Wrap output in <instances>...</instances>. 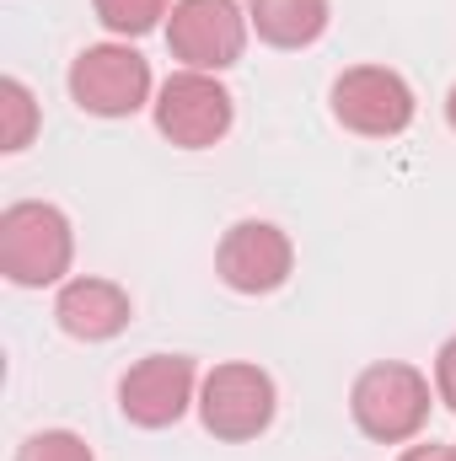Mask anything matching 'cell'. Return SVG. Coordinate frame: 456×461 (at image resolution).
Returning <instances> with one entry per match:
<instances>
[{"label": "cell", "mask_w": 456, "mask_h": 461, "mask_svg": "<svg viewBox=\"0 0 456 461\" xmlns=\"http://www.w3.org/2000/svg\"><path fill=\"white\" fill-rule=\"evenodd\" d=\"M435 402V381L408 359H376L349 386V419L376 446H414L430 429Z\"/></svg>", "instance_id": "6da1fadb"}, {"label": "cell", "mask_w": 456, "mask_h": 461, "mask_svg": "<svg viewBox=\"0 0 456 461\" xmlns=\"http://www.w3.org/2000/svg\"><path fill=\"white\" fill-rule=\"evenodd\" d=\"M76 268V226L49 199H16L0 210V274L16 290H59Z\"/></svg>", "instance_id": "7a4b0ae2"}, {"label": "cell", "mask_w": 456, "mask_h": 461, "mask_svg": "<svg viewBox=\"0 0 456 461\" xmlns=\"http://www.w3.org/2000/svg\"><path fill=\"white\" fill-rule=\"evenodd\" d=\"M194 413H199L205 435H215L221 446H247V440H258V435L274 429V419H279V386L252 359H221L215 370H205Z\"/></svg>", "instance_id": "3957f363"}, {"label": "cell", "mask_w": 456, "mask_h": 461, "mask_svg": "<svg viewBox=\"0 0 456 461\" xmlns=\"http://www.w3.org/2000/svg\"><path fill=\"white\" fill-rule=\"evenodd\" d=\"M65 92L87 118H134L140 108L156 103V76L134 43L108 38V43H87L70 59Z\"/></svg>", "instance_id": "277c9868"}, {"label": "cell", "mask_w": 456, "mask_h": 461, "mask_svg": "<svg viewBox=\"0 0 456 461\" xmlns=\"http://www.w3.org/2000/svg\"><path fill=\"white\" fill-rule=\"evenodd\" d=\"M150 123L178 150H215L231 134V123H236V97H231L226 81L210 76V70H172L156 86Z\"/></svg>", "instance_id": "5b68a950"}, {"label": "cell", "mask_w": 456, "mask_h": 461, "mask_svg": "<svg viewBox=\"0 0 456 461\" xmlns=\"http://www.w3.org/2000/svg\"><path fill=\"white\" fill-rule=\"evenodd\" d=\"M328 113L360 140H397L419 113V97L392 65H349L328 86Z\"/></svg>", "instance_id": "8992f818"}, {"label": "cell", "mask_w": 456, "mask_h": 461, "mask_svg": "<svg viewBox=\"0 0 456 461\" xmlns=\"http://www.w3.org/2000/svg\"><path fill=\"white\" fill-rule=\"evenodd\" d=\"M167 49L183 70H210L226 76L231 65H242L252 22L242 0H172L167 11Z\"/></svg>", "instance_id": "52a82bcc"}, {"label": "cell", "mask_w": 456, "mask_h": 461, "mask_svg": "<svg viewBox=\"0 0 456 461\" xmlns=\"http://www.w3.org/2000/svg\"><path fill=\"white\" fill-rule=\"evenodd\" d=\"M199 381L188 354H145L118 375V413L134 429H172L199 402Z\"/></svg>", "instance_id": "ba28073f"}, {"label": "cell", "mask_w": 456, "mask_h": 461, "mask_svg": "<svg viewBox=\"0 0 456 461\" xmlns=\"http://www.w3.org/2000/svg\"><path fill=\"white\" fill-rule=\"evenodd\" d=\"M215 274L231 295H274L296 274V241L274 221H236L215 241Z\"/></svg>", "instance_id": "9c48e42d"}, {"label": "cell", "mask_w": 456, "mask_h": 461, "mask_svg": "<svg viewBox=\"0 0 456 461\" xmlns=\"http://www.w3.org/2000/svg\"><path fill=\"white\" fill-rule=\"evenodd\" d=\"M54 322L76 344H114L134 322V295L103 274H70L54 295Z\"/></svg>", "instance_id": "30bf717a"}, {"label": "cell", "mask_w": 456, "mask_h": 461, "mask_svg": "<svg viewBox=\"0 0 456 461\" xmlns=\"http://www.w3.org/2000/svg\"><path fill=\"white\" fill-rule=\"evenodd\" d=\"M247 22L258 32V43L269 49H312L328 22H333V0H247Z\"/></svg>", "instance_id": "8fae6325"}, {"label": "cell", "mask_w": 456, "mask_h": 461, "mask_svg": "<svg viewBox=\"0 0 456 461\" xmlns=\"http://www.w3.org/2000/svg\"><path fill=\"white\" fill-rule=\"evenodd\" d=\"M43 129V108L32 97V86L22 76H0V150L22 156Z\"/></svg>", "instance_id": "7c38bea8"}, {"label": "cell", "mask_w": 456, "mask_h": 461, "mask_svg": "<svg viewBox=\"0 0 456 461\" xmlns=\"http://www.w3.org/2000/svg\"><path fill=\"white\" fill-rule=\"evenodd\" d=\"M92 11H97V22H103V32H108V38L134 43V38H145V32L167 27L172 0H92Z\"/></svg>", "instance_id": "4fadbf2b"}, {"label": "cell", "mask_w": 456, "mask_h": 461, "mask_svg": "<svg viewBox=\"0 0 456 461\" xmlns=\"http://www.w3.org/2000/svg\"><path fill=\"white\" fill-rule=\"evenodd\" d=\"M16 461H97L76 429H38L16 446Z\"/></svg>", "instance_id": "5bb4252c"}, {"label": "cell", "mask_w": 456, "mask_h": 461, "mask_svg": "<svg viewBox=\"0 0 456 461\" xmlns=\"http://www.w3.org/2000/svg\"><path fill=\"white\" fill-rule=\"evenodd\" d=\"M435 397H441V408L456 413V333L441 344V354H435Z\"/></svg>", "instance_id": "9a60e30c"}, {"label": "cell", "mask_w": 456, "mask_h": 461, "mask_svg": "<svg viewBox=\"0 0 456 461\" xmlns=\"http://www.w3.org/2000/svg\"><path fill=\"white\" fill-rule=\"evenodd\" d=\"M397 461H456V446H435V440L419 446V440H414V446H403V456Z\"/></svg>", "instance_id": "2e32d148"}, {"label": "cell", "mask_w": 456, "mask_h": 461, "mask_svg": "<svg viewBox=\"0 0 456 461\" xmlns=\"http://www.w3.org/2000/svg\"><path fill=\"white\" fill-rule=\"evenodd\" d=\"M446 123H451V134H456V86L446 92Z\"/></svg>", "instance_id": "e0dca14e"}, {"label": "cell", "mask_w": 456, "mask_h": 461, "mask_svg": "<svg viewBox=\"0 0 456 461\" xmlns=\"http://www.w3.org/2000/svg\"><path fill=\"white\" fill-rule=\"evenodd\" d=\"M451 446H456V440H451Z\"/></svg>", "instance_id": "ac0fdd59"}]
</instances>
